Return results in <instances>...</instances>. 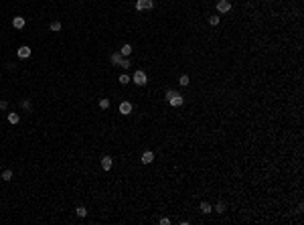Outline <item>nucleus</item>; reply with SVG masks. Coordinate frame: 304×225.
Instances as JSON below:
<instances>
[{
	"mask_svg": "<svg viewBox=\"0 0 304 225\" xmlns=\"http://www.w3.org/2000/svg\"><path fill=\"white\" fill-rule=\"evenodd\" d=\"M132 81H134L136 85H146V83H148L146 71H142V69H138V71H134V75H132Z\"/></svg>",
	"mask_w": 304,
	"mask_h": 225,
	"instance_id": "nucleus-1",
	"label": "nucleus"
},
{
	"mask_svg": "<svg viewBox=\"0 0 304 225\" xmlns=\"http://www.w3.org/2000/svg\"><path fill=\"white\" fill-rule=\"evenodd\" d=\"M229 10H231L229 0H219V2H217V12H219V14H227Z\"/></svg>",
	"mask_w": 304,
	"mask_h": 225,
	"instance_id": "nucleus-2",
	"label": "nucleus"
},
{
	"mask_svg": "<svg viewBox=\"0 0 304 225\" xmlns=\"http://www.w3.org/2000/svg\"><path fill=\"white\" fill-rule=\"evenodd\" d=\"M136 8L138 10H150V8H154V0H136Z\"/></svg>",
	"mask_w": 304,
	"mask_h": 225,
	"instance_id": "nucleus-3",
	"label": "nucleus"
},
{
	"mask_svg": "<svg viewBox=\"0 0 304 225\" xmlns=\"http://www.w3.org/2000/svg\"><path fill=\"white\" fill-rule=\"evenodd\" d=\"M183 102H185V97H183V96H181L178 92H177V93H174L173 97L168 99V103H170L173 107H178V106H183Z\"/></svg>",
	"mask_w": 304,
	"mask_h": 225,
	"instance_id": "nucleus-4",
	"label": "nucleus"
},
{
	"mask_svg": "<svg viewBox=\"0 0 304 225\" xmlns=\"http://www.w3.org/2000/svg\"><path fill=\"white\" fill-rule=\"evenodd\" d=\"M16 55H18V59H28V57H31V47L23 45L18 51H16Z\"/></svg>",
	"mask_w": 304,
	"mask_h": 225,
	"instance_id": "nucleus-5",
	"label": "nucleus"
},
{
	"mask_svg": "<svg viewBox=\"0 0 304 225\" xmlns=\"http://www.w3.org/2000/svg\"><path fill=\"white\" fill-rule=\"evenodd\" d=\"M120 114L130 116V114H132V103H130V102H122V103H120Z\"/></svg>",
	"mask_w": 304,
	"mask_h": 225,
	"instance_id": "nucleus-6",
	"label": "nucleus"
},
{
	"mask_svg": "<svg viewBox=\"0 0 304 225\" xmlns=\"http://www.w3.org/2000/svg\"><path fill=\"white\" fill-rule=\"evenodd\" d=\"M112 166H114L112 156H104V158H101V168H104V170H112Z\"/></svg>",
	"mask_w": 304,
	"mask_h": 225,
	"instance_id": "nucleus-7",
	"label": "nucleus"
},
{
	"mask_svg": "<svg viewBox=\"0 0 304 225\" xmlns=\"http://www.w3.org/2000/svg\"><path fill=\"white\" fill-rule=\"evenodd\" d=\"M24 24H27V20H24L23 16H14V18H12V27L14 29H23Z\"/></svg>",
	"mask_w": 304,
	"mask_h": 225,
	"instance_id": "nucleus-8",
	"label": "nucleus"
},
{
	"mask_svg": "<svg viewBox=\"0 0 304 225\" xmlns=\"http://www.w3.org/2000/svg\"><path fill=\"white\" fill-rule=\"evenodd\" d=\"M199 209H201V213H211L213 207H211V203H209V201H201Z\"/></svg>",
	"mask_w": 304,
	"mask_h": 225,
	"instance_id": "nucleus-9",
	"label": "nucleus"
},
{
	"mask_svg": "<svg viewBox=\"0 0 304 225\" xmlns=\"http://www.w3.org/2000/svg\"><path fill=\"white\" fill-rule=\"evenodd\" d=\"M152 160H154V152H152V150H146V152L142 154V162L144 164H150Z\"/></svg>",
	"mask_w": 304,
	"mask_h": 225,
	"instance_id": "nucleus-10",
	"label": "nucleus"
},
{
	"mask_svg": "<svg viewBox=\"0 0 304 225\" xmlns=\"http://www.w3.org/2000/svg\"><path fill=\"white\" fill-rule=\"evenodd\" d=\"M120 53H122V57H130V55H132V45H130V43H126V45H122V49H120Z\"/></svg>",
	"mask_w": 304,
	"mask_h": 225,
	"instance_id": "nucleus-11",
	"label": "nucleus"
},
{
	"mask_svg": "<svg viewBox=\"0 0 304 225\" xmlns=\"http://www.w3.org/2000/svg\"><path fill=\"white\" fill-rule=\"evenodd\" d=\"M8 122H10L12 126H16V124L20 122V116L16 114V112H10V114H8Z\"/></svg>",
	"mask_w": 304,
	"mask_h": 225,
	"instance_id": "nucleus-12",
	"label": "nucleus"
},
{
	"mask_svg": "<svg viewBox=\"0 0 304 225\" xmlns=\"http://www.w3.org/2000/svg\"><path fill=\"white\" fill-rule=\"evenodd\" d=\"M110 61H112V65H120V61H122V53H112L110 55Z\"/></svg>",
	"mask_w": 304,
	"mask_h": 225,
	"instance_id": "nucleus-13",
	"label": "nucleus"
},
{
	"mask_svg": "<svg viewBox=\"0 0 304 225\" xmlns=\"http://www.w3.org/2000/svg\"><path fill=\"white\" fill-rule=\"evenodd\" d=\"M213 211H215V213H219V215L225 213V203H223V201H217L215 207H213Z\"/></svg>",
	"mask_w": 304,
	"mask_h": 225,
	"instance_id": "nucleus-14",
	"label": "nucleus"
},
{
	"mask_svg": "<svg viewBox=\"0 0 304 225\" xmlns=\"http://www.w3.org/2000/svg\"><path fill=\"white\" fill-rule=\"evenodd\" d=\"M49 31L59 33V31H61V23H59V20H53V23H49Z\"/></svg>",
	"mask_w": 304,
	"mask_h": 225,
	"instance_id": "nucleus-15",
	"label": "nucleus"
},
{
	"mask_svg": "<svg viewBox=\"0 0 304 225\" xmlns=\"http://www.w3.org/2000/svg\"><path fill=\"white\" fill-rule=\"evenodd\" d=\"M12 176H14V172H12L10 168H6V170L2 172V181H6V183H8V181H12Z\"/></svg>",
	"mask_w": 304,
	"mask_h": 225,
	"instance_id": "nucleus-16",
	"label": "nucleus"
},
{
	"mask_svg": "<svg viewBox=\"0 0 304 225\" xmlns=\"http://www.w3.org/2000/svg\"><path fill=\"white\" fill-rule=\"evenodd\" d=\"M120 67H122L124 71H128V69H130V59H128V57H122V61H120Z\"/></svg>",
	"mask_w": 304,
	"mask_h": 225,
	"instance_id": "nucleus-17",
	"label": "nucleus"
},
{
	"mask_svg": "<svg viewBox=\"0 0 304 225\" xmlns=\"http://www.w3.org/2000/svg\"><path fill=\"white\" fill-rule=\"evenodd\" d=\"M75 213H77V217H87V209H85V207H77L75 209Z\"/></svg>",
	"mask_w": 304,
	"mask_h": 225,
	"instance_id": "nucleus-18",
	"label": "nucleus"
},
{
	"mask_svg": "<svg viewBox=\"0 0 304 225\" xmlns=\"http://www.w3.org/2000/svg\"><path fill=\"white\" fill-rule=\"evenodd\" d=\"M20 107H23V110H31V107H33V103H31V99H28V97H24V99H23V102H20Z\"/></svg>",
	"mask_w": 304,
	"mask_h": 225,
	"instance_id": "nucleus-19",
	"label": "nucleus"
},
{
	"mask_svg": "<svg viewBox=\"0 0 304 225\" xmlns=\"http://www.w3.org/2000/svg\"><path fill=\"white\" fill-rule=\"evenodd\" d=\"M118 81H120V83H122V85H126V83H130L132 79H130V75H128V73H122V75H120V79H118Z\"/></svg>",
	"mask_w": 304,
	"mask_h": 225,
	"instance_id": "nucleus-20",
	"label": "nucleus"
},
{
	"mask_svg": "<svg viewBox=\"0 0 304 225\" xmlns=\"http://www.w3.org/2000/svg\"><path fill=\"white\" fill-rule=\"evenodd\" d=\"M178 83H181V85H183V87H187V85H189V83H191V79H189V75H181V77H178Z\"/></svg>",
	"mask_w": 304,
	"mask_h": 225,
	"instance_id": "nucleus-21",
	"label": "nucleus"
},
{
	"mask_svg": "<svg viewBox=\"0 0 304 225\" xmlns=\"http://www.w3.org/2000/svg\"><path fill=\"white\" fill-rule=\"evenodd\" d=\"M100 107H101V110H108V107H110V99L108 97H101L100 99Z\"/></svg>",
	"mask_w": 304,
	"mask_h": 225,
	"instance_id": "nucleus-22",
	"label": "nucleus"
},
{
	"mask_svg": "<svg viewBox=\"0 0 304 225\" xmlns=\"http://www.w3.org/2000/svg\"><path fill=\"white\" fill-rule=\"evenodd\" d=\"M209 24H213V27L219 24V16H209Z\"/></svg>",
	"mask_w": 304,
	"mask_h": 225,
	"instance_id": "nucleus-23",
	"label": "nucleus"
},
{
	"mask_svg": "<svg viewBox=\"0 0 304 225\" xmlns=\"http://www.w3.org/2000/svg\"><path fill=\"white\" fill-rule=\"evenodd\" d=\"M6 107H8V102L6 99H0V110H6Z\"/></svg>",
	"mask_w": 304,
	"mask_h": 225,
	"instance_id": "nucleus-24",
	"label": "nucleus"
},
{
	"mask_svg": "<svg viewBox=\"0 0 304 225\" xmlns=\"http://www.w3.org/2000/svg\"><path fill=\"white\" fill-rule=\"evenodd\" d=\"M160 225H170V219L168 217H160Z\"/></svg>",
	"mask_w": 304,
	"mask_h": 225,
	"instance_id": "nucleus-25",
	"label": "nucleus"
}]
</instances>
